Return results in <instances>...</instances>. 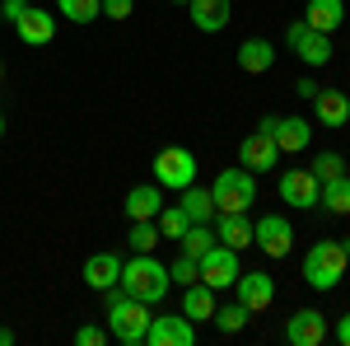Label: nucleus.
<instances>
[{
    "label": "nucleus",
    "instance_id": "1",
    "mask_svg": "<svg viewBox=\"0 0 350 346\" xmlns=\"http://www.w3.org/2000/svg\"><path fill=\"white\" fill-rule=\"evenodd\" d=\"M103 314H108V337H117L122 346H145V332H150L145 299H131L122 286H112V291H103Z\"/></svg>",
    "mask_w": 350,
    "mask_h": 346
},
{
    "label": "nucleus",
    "instance_id": "2",
    "mask_svg": "<svg viewBox=\"0 0 350 346\" xmlns=\"http://www.w3.org/2000/svg\"><path fill=\"white\" fill-rule=\"evenodd\" d=\"M117 286L131 295V299H145V304L154 309V304H163L173 276H168V267H163L154 253H135L131 262H122V281H117Z\"/></svg>",
    "mask_w": 350,
    "mask_h": 346
},
{
    "label": "nucleus",
    "instance_id": "3",
    "mask_svg": "<svg viewBox=\"0 0 350 346\" xmlns=\"http://www.w3.org/2000/svg\"><path fill=\"white\" fill-rule=\"evenodd\" d=\"M350 271V258L336 239H318L308 253H304V281L313 291H336V281Z\"/></svg>",
    "mask_w": 350,
    "mask_h": 346
},
{
    "label": "nucleus",
    "instance_id": "4",
    "mask_svg": "<svg viewBox=\"0 0 350 346\" xmlns=\"http://www.w3.org/2000/svg\"><path fill=\"white\" fill-rule=\"evenodd\" d=\"M211 197H215V215L224 211H247L257 201V178L247 169H219V178L211 183Z\"/></svg>",
    "mask_w": 350,
    "mask_h": 346
},
{
    "label": "nucleus",
    "instance_id": "5",
    "mask_svg": "<svg viewBox=\"0 0 350 346\" xmlns=\"http://www.w3.org/2000/svg\"><path fill=\"white\" fill-rule=\"evenodd\" d=\"M154 183L163 192H183V187L196 183V155H191L187 145H168L154 155Z\"/></svg>",
    "mask_w": 350,
    "mask_h": 346
},
{
    "label": "nucleus",
    "instance_id": "6",
    "mask_svg": "<svg viewBox=\"0 0 350 346\" xmlns=\"http://www.w3.org/2000/svg\"><path fill=\"white\" fill-rule=\"evenodd\" d=\"M196 271H201V281L211 286V291H229L234 281H239V271H243V262H239V248H229V243H215L201 262H196Z\"/></svg>",
    "mask_w": 350,
    "mask_h": 346
},
{
    "label": "nucleus",
    "instance_id": "7",
    "mask_svg": "<svg viewBox=\"0 0 350 346\" xmlns=\"http://www.w3.org/2000/svg\"><path fill=\"white\" fill-rule=\"evenodd\" d=\"M285 42H290V52H295L304 66H313V71L332 61V33H318V28H308L304 19L285 28Z\"/></svg>",
    "mask_w": 350,
    "mask_h": 346
},
{
    "label": "nucleus",
    "instance_id": "8",
    "mask_svg": "<svg viewBox=\"0 0 350 346\" xmlns=\"http://www.w3.org/2000/svg\"><path fill=\"white\" fill-rule=\"evenodd\" d=\"M275 187H280V201L290 211H313L323 201V183L313 178V169H285Z\"/></svg>",
    "mask_w": 350,
    "mask_h": 346
},
{
    "label": "nucleus",
    "instance_id": "9",
    "mask_svg": "<svg viewBox=\"0 0 350 346\" xmlns=\"http://www.w3.org/2000/svg\"><path fill=\"white\" fill-rule=\"evenodd\" d=\"M252 243L267 253V258H290V248H295V225L285 220V215H262V220H252Z\"/></svg>",
    "mask_w": 350,
    "mask_h": 346
},
{
    "label": "nucleus",
    "instance_id": "10",
    "mask_svg": "<svg viewBox=\"0 0 350 346\" xmlns=\"http://www.w3.org/2000/svg\"><path fill=\"white\" fill-rule=\"evenodd\" d=\"M145 342L150 346H191L196 342V323H191L183 309H178V314H154Z\"/></svg>",
    "mask_w": 350,
    "mask_h": 346
},
{
    "label": "nucleus",
    "instance_id": "11",
    "mask_svg": "<svg viewBox=\"0 0 350 346\" xmlns=\"http://www.w3.org/2000/svg\"><path fill=\"white\" fill-rule=\"evenodd\" d=\"M327 314L323 309H299V314H290V323H285V342L290 346H323L327 342Z\"/></svg>",
    "mask_w": 350,
    "mask_h": 346
},
{
    "label": "nucleus",
    "instance_id": "12",
    "mask_svg": "<svg viewBox=\"0 0 350 346\" xmlns=\"http://www.w3.org/2000/svg\"><path fill=\"white\" fill-rule=\"evenodd\" d=\"M234 295H239V304L247 314H262V309H271V299H275V281H271L267 271H239Z\"/></svg>",
    "mask_w": 350,
    "mask_h": 346
},
{
    "label": "nucleus",
    "instance_id": "13",
    "mask_svg": "<svg viewBox=\"0 0 350 346\" xmlns=\"http://www.w3.org/2000/svg\"><path fill=\"white\" fill-rule=\"evenodd\" d=\"M239 164L247 169V173H271V169L280 164V145H275L267 132L243 136V145H239Z\"/></svg>",
    "mask_w": 350,
    "mask_h": 346
},
{
    "label": "nucleus",
    "instance_id": "14",
    "mask_svg": "<svg viewBox=\"0 0 350 346\" xmlns=\"http://www.w3.org/2000/svg\"><path fill=\"white\" fill-rule=\"evenodd\" d=\"M14 33H19L24 47H47L56 38V14H47L42 5H28L24 14L14 19Z\"/></svg>",
    "mask_w": 350,
    "mask_h": 346
},
{
    "label": "nucleus",
    "instance_id": "15",
    "mask_svg": "<svg viewBox=\"0 0 350 346\" xmlns=\"http://www.w3.org/2000/svg\"><path fill=\"white\" fill-rule=\"evenodd\" d=\"M267 136L280 145V155H299V150L313 145V122H304V117H275Z\"/></svg>",
    "mask_w": 350,
    "mask_h": 346
},
{
    "label": "nucleus",
    "instance_id": "16",
    "mask_svg": "<svg viewBox=\"0 0 350 346\" xmlns=\"http://www.w3.org/2000/svg\"><path fill=\"white\" fill-rule=\"evenodd\" d=\"M187 14L201 33H219V28H229V19H234L229 0H187Z\"/></svg>",
    "mask_w": 350,
    "mask_h": 346
},
{
    "label": "nucleus",
    "instance_id": "17",
    "mask_svg": "<svg viewBox=\"0 0 350 346\" xmlns=\"http://www.w3.org/2000/svg\"><path fill=\"white\" fill-rule=\"evenodd\" d=\"M304 24L318 33H336L346 24V0H308L304 5Z\"/></svg>",
    "mask_w": 350,
    "mask_h": 346
},
{
    "label": "nucleus",
    "instance_id": "18",
    "mask_svg": "<svg viewBox=\"0 0 350 346\" xmlns=\"http://www.w3.org/2000/svg\"><path fill=\"white\" fill-rule=\"evenodd\" d=\"M117 281H122V258H117V253H94V258L84 262V286L112 291Z\"/></svg>",
    "mask_w": 350,
    "mask_h": 346
},
{
    "label": "nucleus",
    "instance_id": "19",
    "mask_svg": "<svg viewBox=\"0 0 350 346\" xmlns=\"http://www.w3.org/2000/svg\"><path fill=\"white\" fill-rule=\"evenodd\" d=\"M122 206H126L131 220H154V215L163 211V187L159 183H140V187L126 192V201H122Z\"/></svg>",
    "mask_w": 350,
    "mask_h": 346
},
{
    "label": "nucleus",
    "instance_id": "20",
    "mask_svg": "<svg viewBox=\"0 0 350 346\" xmlns=\"http://www.w3.org/2000/svg\"><path fill=\"white\" fill-rule=\"evenodd\" d=\"M215 239L243 253V248L252 243V220H247V211H224V215H215Z\"/></svg>",
    "mask_w": 350,
    "mask_h": 346
},
{
    "label": "nucleus",
    "instance_id": "21",
    "mask_svg": "<svg viewBox=\"0 0 350 346\" xmlns=\"http://www.w3.org/2000/svg\"><path fill=\"white\" fill-rule=\"evenodd\" d=\"M313 112H318V127H346L350 122V99L341 89H318Z\"/></svg>",
    "mask_w": 350,
    "mask_h": 346
},
{
    "label": "nucleus",
    "instance_id": "22",
    "mask_svg": "<svg viewBox=\"0 0 350 346\" xmlns=\"http://www.w3.org/2000/svg\"><path fill=\"white\" fill-rule=\"evenodd\" d=\"M178 197H183L178 206L187 211L191 225H211V220H215V197H211V187H196V183H191V187H183Z\"/></svg>",
    "mask_w": 350,
    "mask_h": 346
},
{
    "label": "nucleus",
    "instance_id": "23",
    "mask_svg": "<svg viewBox=\"0 0 350 346\" xmlns=\"http://www.w3.org/2000/svg\"><path fill=\"white\" fill-rule=\"evenodd\" d=\"M183 314H187L191 323H206L211 314H215V291H211L206 281H191V286H183Z\"/></svg>",
    "mask_w": 350,
    "mask_h": 346
},
{
    "label": "nucleus",
    "instance_id": "24",
    "mask_svg": "<svg viewBox=\"0 0 350 346\" xmlns=\"http://www.w3.org/2000/svg\"><path fill=\"white\" fill-rule=\"evenodd\" d=\"M239 66L247 75H262V71L275 66V47H271L267 38H247V42H239Z\"/></svg>",
    "mask_w": 350,
    "mask_h": 346
},
{
    "label": "nucleus",
    "instance_id": "25",
    "mask_svg": "<svg viewBox=\"0 0 350 346\" xmlns=\"http://www.w3.org/2000/svg\"><path fill=\"white\" fill-rule=\"evenodd\" d=\"M183 253H187L191 262H201V258H206V253H211V248H215V230H211V225H187V234H183Z\"/></svg>",
    "mask_w": 350,
    "mask_h": 346
},
{
    "label": "nucleus",
    "instance_id": "26",
    "mask_svg": "<svg viewBox=\"0 0 350 346\" xmlns=\"http://www.w3.org/2000/svg\"><path fill=\"white\" fill-rule=\"evenodd\" d=\"M323 211L332 215H350V173H341V178H332V183H323V201H318Z\"/></svg>",
    "mask_w": 350,
    "mask_h": 346
},
{
    "label": "nucleus",
    "instance_id": "27",
    "mask_svg": "<svg viewBox=\"0 0 350 346\" xmlns=\"http://www.w3.org/2000/svg\"><path fill=\"white\" fill-rule=\"evenodd\" d=\"M247 319H252V314L243 309L239 299H234V304H215V314H211V323H215L224 337H229V332H243V328H247Z\"/></svg>",
    "mask_w": 350,
    "mask_h": 346
},
{
    "label": "nucleus",
    "instance_id": "28",
    "mask_svg": "<svg viewBox=\"0 0 350 346\" xmlns=\"http://www.w3.org/2000/svg\"><path fill=\"white\" fill-rule=\"evenodd\" d=\"M56 10H61L70 24H94V19H103V0H56Z\"/></svg>",
    "mask_w": 350,
    "mask_h": 346
},
{
    "label": "nucleus",
    "instance_id": "29",
    "mask_svg": "<svg viewBox=\"0 0 350 346\" xmlns=\"http://www.w3.org/2000/svg\"><path fill=\"white\" fill-rule=\"evenodd\" d=\"M154 225H159V239H183V234H187V211H183V206H163L159 215H154Z\"/></svg>",
    "mask_w": 350,
    "mask_h": 346
},
{
    "label": "nucleus",
    "instance_id": "30",
    "mask_svg": "<svg viewBox=\"0 0 350 346\" xmlns=\"http://www.w3.org/2000/svg\"><path fill=\"white\" fill-rule=\"evenodd\" d=\"M131 253H154V243H159V225L154 220H131Z\"/></svg>",
    "mask_w": 350,
    "mask_h": 346
},
{
    "label": "nucleus",
    "instance_id": "31",
    "mask_svg": "<svg viewBox=\"0 0 350 346\" xmlns=\"http://www.w3.org/2000/svg\"><path fill=\"white\" fill-rule=\"evenodd\" d=\"M341 173H346V160H341L336 150H323V155L313 160V178H318V183H332V178H341Z\"/></svg>",
    "mask_w": 350,
    "mask_h": 346
},
{
    "label": "nucleus",
    "instance_id": "32",
    "mask_svg": "<svg viewBox=\"0 0 350 346\" xmlns=\"http://www.w3.org/2000/svg\"><path fill=\"white\" fill-rule=\"evenodd\" d=\"M168 276H173V286H191V281H201V271H196V262H191L187 253L178 258V262L168 267Z\"/></svg>",
    "mask_w": 350,
    "mask_h": 346
},
{
    "label": "nucleus",
    "instance_id": "33",
    "mask_svg": "<svg viewBox=\"0 0 350 346\" xmlns=\"http://www.w3.org/2000/svg\"><path fill=\"white\" fill-rule=\"evenodd\" d=\"M75 346H108V328H98V323H80V328H75Z\"/></svg>",
    "mask_w": 350,
    "mask_h": 346
},
{
    "label": "nucleus",
    "instance_id": "34",
    "mask_svg": "<svg viewBox=\"0 0 350 346\" xmlns=\"http://www.w3.org/2000/svg\"><path fill=\"white\" fill-rule=\"evenodd\" d=\"M131 14H135V0H103V19H112V24H122Z\"/></svg>",
    "mask_w": 350,
    "mask_h": 346
},
{
    "label": "nucleus",
    "instance_id": "35",
    "mask_svg": "<svg viewBox=\"0 0 350 346\" xmlns=\"http://www.w3.org/2000/svg\"><path fill=\"white\" fill-rule=\"evenodd\" d=\"M24 10H28V0H0V14H5V24H14Z\"/></svg>",
    "mask_w": 350,
    "mask_h": 346
},
{
    "label": "nucleus",
    "instance_id": "36",
    "mask_svg": "<svg viewBox=\"0 0 350 346\" xmlns=\"http://www.w3.org/2000/svg\"><path fill=\"white\" fill-rule=\"evenodd\" d=\"M295 89H299V99H308V103H313V99H318V89H323V84H318V80H299Z\"/></svg>",
    "mask_w": 350,
    "mask_h": 346
},
{
    "label": "nucleus",
    "instance_id": "37",
    "mask_svg": "<svg viewBox=\"0 0 350 346\" xmlns=\"http://www.w3.org/2000/svg\"><path fill=\"white\" fill-rule=\"evenodd\" d=\"M336 342L350 346V314H341V319H336Z\"/></svg>",
    "mask_w": 350,
    "mask_h": 346
},
{
    "label": "nucleus",
    "instance_id": "38",
    "mask_svg": "<svg viewBox=\"0 0 350 346\" xmlns=\"http://www.w3.org/2000/svg\"><path fill=\"white\" fill-rule=\"evenodd\" d=\"M14 342V332H10V328H0V346H10Z\"/></svg>",
    "mask_w": 350,
    "mask_h": 346
},
{
    "label": "nucleus",
    "instance_id": "39",
    "mask_svg": "<svg viewBox=\"0 0 350 346\" xmlns=\"http://www.w3.org/2000/svg\"><path fill=\"white\" fill-rule=\"evenodd\" d=\"M341 248H346V258H350V239H341Z\"/></svg>",
    "mask_w": 350,
    "mask_h": 346
},
{
    "label": "nucleus",
    "instance_id": "40",
    "mask_svg": "<svg viewBox=\"0 0 350 346\" xmlns=\"http://www.w3.org/2000/svg\"><path fill=\"white\" fill-rule=\"evenodd\" d=\"M0 80H5V61H0Z\"/></svg>",
    "mask_w": 350,
    "mask_h": 346
},
{
    "label": "nucleus",
    "instance_id": "41",
    "mask_svg": "<svg viewBox=\"0 0 350 346\" xmlns=\"http://www.w3.org/2000/svg\"><path fill=\"white\" fill-rule=\"evenodd\" d=\"M0 136H5V117H0Z\"/></svg>",
    "mask_w": 350,
    "mask_h": 346
},
{
    "label": "nucleus",
    "instance_id": "42",
    "mask_svg": "<svg viewBox=\"0 0 350 346\" xmlns=\"http://www.w3.org/2000/svg\"><path fill=\"white\" fill-rule=\"evenodd\" d=\"M173 5H187V0H173Z\"/></svg>",
    "mask_w": 350,
    "mask_h": 346
},
{
    "label": "nucleus",
    "instance_id": "43",
    "mask_svg": "<svg viewBox=\"0 0 350 346\" xmlns=\"http://www.w3.org/2000/svg\"><path fill=\"white\" fill-rule=\"evenodd\" d=\"M0 24H5V14H0Z\"/></svg>",
    "mask_w": 350,
    "mask_h": 346
}]
</instances>
